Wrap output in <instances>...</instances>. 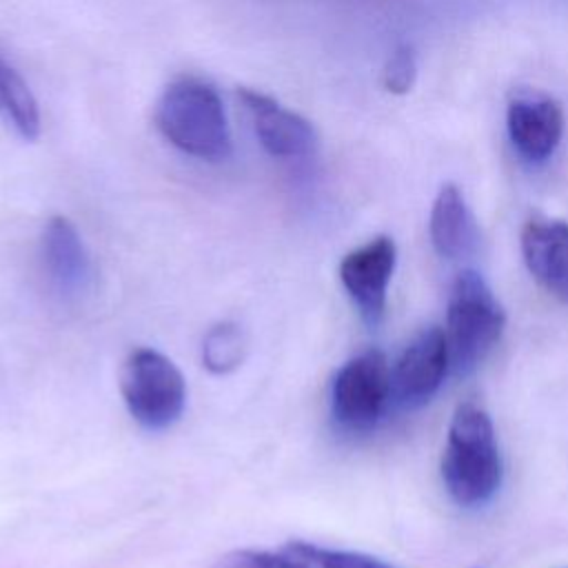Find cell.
<instances>
[{"instance_id":"obj_1","label":"cell","mask_w":568,"mask_h":568,"mask_svg":"<svg viewBox=\"0 0 568 568\" xmlns=\"http://www.w3.org/2000/svg\"><path fill=\"white\" fill-rule=\"evenodd\" d=\"M504 464L490 415L475 402L455 408L442 455V481L450 499L475 508L495 497Z\"/></svg>"},{"instance_id":"obj_2","label":"cell","mask_w":568,"mask_h":568,"mask_svg":"<svg viewBox=\"0 0 568 568\" xmlns=\"http://www.w3.org/2000/svg\"><path fill=\"white\" fill-rule=\"evenodd\" d=\"M158 131L180 151L220 162L231 155V133L222 100L200 78H178L160 95L153 113Z\"/></svg>"},{"instance_id":"obj_3","label":"cell","mask_w":568,"mask_h":568,"mask_svg":"<svg viewBox=\"0 0 568 568\" xmlns=\"http://www.w3.org/2000/svg\"><path fill=\"white\" fill-rule=\"evenodd\" d=\"M506 328V313L477 271H462L450 286L446 306V344L450 371L470 375L495 348Z\"/></svg>"},{"instance_id":"obj_4","label":"cell","mask_w":568,"mask_h":568,"mask_svg":"<svg viewBox=\"0 0 568 568\" xmlns=\"http://www.w3.org/2000/svg\"><path fill=\"white\" fill-rule=\"evenodd\" d=\"M129 415L146 430L171 428L186 406V382L175 362L155 348L131 351L120 371Z\"/></svg>"},{"instance_id":"obj_5","label":"cell","mask_w":568,"mask_h":568,"mask_svg":"<svg viewBox=\"0 0 568 568\" xmlns=\"http://www.w3.org/2000/svg\"><path fill=\"white\" fill-rule=\"evenodd\" d=\"M390 399V366L382 351L368 348L344 362L331 382V413L348 433L371 430Z\"/></svg>"},{"instance_id":"obj_6","label":"cell","mask_w":568,"mask_h":568,"mask_svg":"<svg viewBox=\"0 0 568 568\" xmlns=\"http://www.w3.org/2000/svg\"><path fill=\"white\" fill-rule=\"evenodd\" d=\"M450 371L446 335L439 326L422 328L390 368V395L402 408H422L444 384Z\"/></svg>"},{"instance_id":"obj_7","label":"cell","mask_w":568,"mask_h":568,"mask_svg":"<svg viewBox=\"0 0 568 568\" xmlns=\"http://www.w3.org/2000/svg\"><path fill=\"white\" fill-rule=\"evenodd\" d=\"M397 248L388 235H377L346 253L339 262V282L362 320L375 326L386 308V293L395 271Z\"/></svg>"},{"instance_id":"obj_8","label":"cell","mask_w":568,"mask_h":568,"mask_svg":"<svg viewBox=\"0 0 568 568\" xmlns=\"http://www.w3.org/2000/svg\"><path fill=\"white\" fill-rule=\"evenodd\" d=\"M237 100L244 104L253 120L260 144L275 158H302L308 155L317 135L313 124L295 111L284 109L277 100L255 89L240 87Z\"/></svg>"},{"instance_id":"obj_9","label":"cell","mask_w":568,"mask_h":568,"mask_svg":"<svg viewBox=\"0 0 568 568\" xmlns=\"http://www.w3.org/2000/svg\"><path fill=\"white\" fill-rule=\"evenodd\" d=\"M521 255L535 282L568 304V222L530 217L521 229Z\"/></svg>"},{"instance_id":"obj_10","label":"cell","mask_w":568,"mask_h":568,"mask_svg":"<svg viewBox=\"0 0 568 568\" xmlns=\"http://www.w3.org/2000/svg\"><path fill=\"white\" fill-rule=\"evenodd\" d=\"M508 135L517 153L532 164L548 160L564 133V113L548 95L524 93L510 100L506 113Z\"/></svg>"},{"instance_id":"obj_11","label":"cell","mask_w":568,"mask_h":568,"mask_svg":"<svg viewBox=\"0 0 568 568\" xmlns=\"http://www.w3.org/2000/svg\"><path fill=\"white\" fill-rule=\"evenodd\" d=\"M42 264L51 286L64 295H80L91 280L89 253L71 220L53 215L42 233Z\"/></svg>"},{"instance_id":"obj_12","label":"cell","mask_w":568,"mask_h":568,"mask_svg":"<svg viewBox=\"0 0 568 568\" xmlns=\"http://www.w3.org/2000/svg\"><path fill=\"white\" fill-rule=\"evenodd\" d=\"M430 242L439 257L457 260L475 244L473 213L455 184H444L430 209Z\"/></svg>"},{"instance_id":"obj_13","label":"cell","mask_w":568,"mask_h":568,"mask_svg":"<svg viewBox=\"0 0 568 568\" xmlns=\"http://www.w3.org/2000/svg\"><path fill=\"white\" fill-rule=\"evenodd\" d=\"M0 115L20 138L36 140L40 135L38 102L22 75L0 55Z\"/></svg>"},{"instance_id":"obj_14","label":"cell","mask_w":568,"mask_h":568,"mask_svg":"<svg viewBox=\"0 0 568 568\" xmlns=\"http://www.w3.org/2000/svg\"><path fill=\"white\" fill-rule=\"evenodd\" d=\"M246 353V335L235 322H220L204 335L202 362L211 373H229L237 368Z\"/></svg>"},{"instance_id":"obj_15","label":"cell","mask_w":568,"mask_h":568,"mask_svg":"<svg viewBox=\"0 0 568 568\" xmlns=\"http://www.w3.org/2000/svg\"><path fill=\"white\" fill-rule=\"evenodd\" d=\"M291 552L302 557L313 568H395L373 555L357 552V550H342V548H326L311 541H291L286 544Z\"/></svg>"},{"instance_id":"obj_16","label":"cell","mask_w":568,"mask_h":568,"mask_svg":"<svg viewBox=\"0 0 568 568\" xmlns=\"http://www.w3.org/2000/svg\"><path fill=\"white\" fill-rule=\"evenodd\" d=\"M213 568H313V566L284 546L280 552L253 550V548L233 550L220 557Z\"/></svg>"},{"instance_id":"obj_17","label":"cell","mask_w":568,"mask_h":568,"mask_svg":"<svg viewBox=\"0 0 568 568\" xmlns=\"http://www.w3.org/2000/svg\"><path fill=\"white\" fill-rule=\"evenodd\" d=\"M417 78V60L410 47H399L395 53L388 58L382 71V84L386 91L395 95H404L413 89Z\"/></svg>"}]
</instances>
